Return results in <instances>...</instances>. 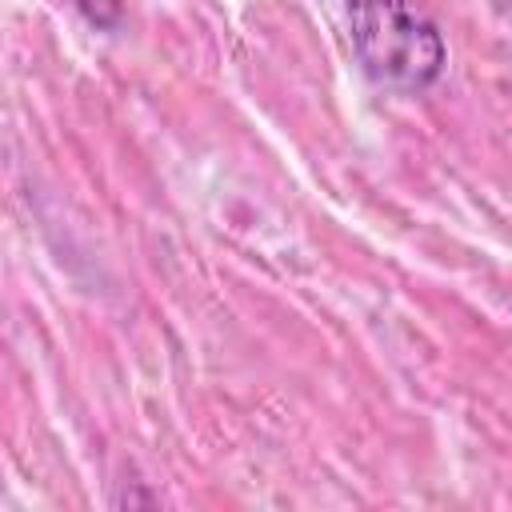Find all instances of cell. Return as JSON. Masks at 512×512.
<instances>
[{
    "label": "cell",
    "mask_w": 512,
    "mask_h": 512,
    "mask_svg": "<svg viewBox=\"0 0 512 512\" xmlns=\"http://www.w3.org/2000/svg\"><path fill=\"white\" fill-rule=\"evenodd\" d=\"M72 4L96 28H120V20H124V0H72Z\"/></svg>",
    "instance_id": "7a4b0ae2"
},
{
    "label": "cell",
    "mask_w": 512,
    "mask_h": 512,
    "mask_svg": "<svg viewBox=\"0 0 512 512\" xmlns=\"http://www.w3.org/2000/svg\"><path fill=\"white\" fill-rule=\"evenodd\" d=\"M348 36L376 84L420 92L444 76L448 48L420 0H344Z\"/></svg>",
    "instance_id": "6da1fadb"
}]
</instances>
